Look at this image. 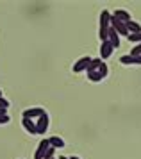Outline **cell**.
<instances>
[{
	"label": "cell",
	"mask_w": 141,
	"mask_h": 159,
	"mask_svg": "<svg viewBox=\"0 0 141 159\" xmlns=\"http://www.w3.org/2000/svg\"><path fill=\"white\" fill-rule=\"evenodd\" d=\"M7 107H9V102L4 97H0V109H7Z\"/></svg>",
	"instance_id": "19"
},
{
	"label": "cell",
	"mask_w": 141,
	"mask_h": 159,
	"mask_svg": "<svg viewBox=\"0 0 141 159\" xmlns=\"http://www.w3.org/2000/svg\"><path fill=\"white\" fill-rule=\"evenodd\" d=\"M48 143L52 148H56V150H59V148H64V141H63V138H59V136H52L48 138Z\"/></svg>",
	"instance_id": "11"
},
{
	"label": "cell",
	"mask_w": 141,
	"mask_h": 159,
	"mask_svg": "<svg viewBox=\"0 0 141 159\" xmlns=\"http://www.w3.org/2000/svg\"><path fill=\"white\" fill-rule=\"evenodd\" d=\"M127 39L130 41V43H141V32H136V34H129L127 36Z\"/></svg>",
	"instance_id": "15"
},
{
	"label": "cell",
	"mask_w": 141,
	"mask_h": 159,
	"mask_svg": "<svg viewBox=\"0 0 141 159\" xmlns=\"http://www.w3.org/2000/svg\"><path fill=\"white\" fill-rule=\"evenodd\" d=\"M48 138H45V139H41L39 141V145H38V148H36V154H34V159H43V156H45V152L48 150Z\"/></svg>",
	"instance_id": "6"
},
{
	"label": "cell",
	"mask_w": 141,
	"mask_h": 159,
	"mask_svg": "<svg viewBox=\"0 0 141 159\" xmlns=\"http://www.w3.org/2000/svg\"><path fill=\"white\" fill-rule=\"evenodd\" d=\"M48 123H50V118L47 113H43L38 120H36V134H45L47 130H48Z\"/></svg>",
	"instance_id": "1"
},
{
	"label": "cell",
	"mask_w": 141,
	"mask_h": 159,
	"mask_svg": "<svg viewBox=\"0 0 141 159\" xmlns=\"http://www.w3.org/2000/svg\"><path fill=\"white\" fill-rule=\"evenodd\" d=\"M91 63V57L88 56V57H80L75 63V65L71 66V70H73V73H80V72H86V68H88V65Z\"/></svg>",
	"instance_id": "4"
},
{
	"label": "cell",
	"mask_w": 141,
	"mask_h": 159,
	"mask_svg": "<svg viewBox=\"0 0 141 159\" xmlns=\"http://www.w3.org/2000/svg\"><path fill=\"white\" fill-rule=\"evenodd\" d=\"M88 80H91V82H100L102 77L98 75V72H89L88 73Z\"/></svg>",
	"instance_id": "16"
},
{
	"label": "cell",
	"mask_w": 141,
	"mask_h": 159,
	"mask_svg": "<svg viewBox=\"0 0 141 159\" xmlns=\"http://www.w3.org/2000/svg\"><path fill=\"white\" fill-rule=\"evenodd\" d=\"M109 27H113V29L116 30V34H118V36H129V30H127V27H125V23L118 22V20H116V18H113V16H111Z\"/></svg>",
	"instance_id": "2"
},
{
	"label": "cell",
	"mask_w": 141,
	"mask_h": 159,
	"mask_svg": "<svg viewBox=\"0 0 141 159\" xmlns=\"http://www.w3.org/2000/svg\"><path fill=\"white\" fill-rule=\"evenodd\" d=\"M100 65H102V59H100V57H95V59H91V63L88 65V68H86V72H88V73H89V72H97Z\"/></svg>",
	"instance_id": "13"
},
{
	"label": "cell",
	"mask_w": 141,
	"mask_h": 159,
	"mask_svg": "<svg viewBox=\"0 0 141 159\" xmlns=\"http://www.w3.org/2000/svg\"><path fill=\"white\" fill-rule=\"evenodd\" d=\"M107 41L111 43L113 48H118V47H120V36L116 34V30H114L113 27H109V29H107Z\"/></svg>",
	"instance_id": "8"
},
{
	"label": "cell",
	"mask_w": 141,
	"mask_h": 159,
	"mask_svg": "<svg viewBox=\"0 0 141 159\" xmlns=\"http://www.w3.org/2000/svg\"><path fill=\"white\" fill-rule=\"evenodd\" d=\"M97 72H98V75L102 77V79H106V77H107V73H109V70H107V65L104 63V61H102V65L98 66V70H97Z\"/></svg>",
	"instance_id": "14"
},
{
	"label": "cell",
	"mask_w": 141,
	"mask_h": 159,
	"mask_svg": "<svg viewBox=\"0 0 141 159\" xmlns=\"http://www.w3.org/2000/svg\"><path fill=\"white\" fill-rule=\"evenodd\" d=\"M59 159H70V157H66V156H59Z\"/></svg>",
	"instance_id": "21"
},
{
	"label": "cell",
	"mask_w": 141,
	"mask_h": 159,
	"mask_svg": "<svg viewBox=\"0 0 141 159\" xmlns=\"http://www.w3.org/2000/svg\"><path fill=\"white\" fill-rule=\"evenodd\" d=\"M56 148H52V147H48V150L45 152V156H43V159H54V154H56Z\"/></svg>",
	"instance_id": "17"
},
{
	"label": "cell",
	"mask_w": 141,
	"mask_h": 159,
	"mask_svg": "<svg viewBox=\"0 0 141 159\" xmlns=\"http://www.w3.org/2000/svg\"><path fill=\"white\" fill-rule=\"evenodd\" d=\"M70 159H80V157H75V156H71V157Z\"/></svg>",
	"instance_id": "22"
},
{
	"label": "cell",
	"mask_w": 141,
	"mask_h": 159,
	"mask_svg": "<svg viewBox=\"0 0 141 159\" xmlns=\"http://www.w3.org/2000/svg\"><path fill=\"white\" fill-rule=\"evenodd\" d=\"M43 113H45L43 107H30V109H25V111H23V118H29V120H34L36 118V120H38Z\"/></svg>",
	"instance_id": "5"
},
{
	"label": "cell",
	"mask_w": 141,
	"mask_h": 159,
	"mask_svg": "<svg viewBox=\"0 0 141 159\" xmlns=\"http://www.w3.org/2000/svg\"><path fill=\"white\" fill-rule=\"evenodd\" d=\"M113 52H114V48L111 47L109 41H102V45H100V59H102V61L107 59V57H111Z\"/></svg>",
	"instance_id": "7"
},
{
	"label": "cell",
	"mask_w": 141,
	"mask_h": 159,
	"mask_svg": "<svg viewBox=\"0 0 141 159\" xmlns=\"http://www.w3.org/2000/svg\"><path fill=\"white\" fill-rule=\"evenodd\" d=\"M130 56H141V43H138L134 48L130 50Z\"/></svg>",
	"instance_id": "18"
},
{
	"label": "cell",
	"mask_w": 141,
	"mask_h": 159,
	"mask_svg": "<svg viewBox=\"0 0 141 159\" xmlns=\"http://www.w3.org/2000/svg\"><path fill=\"white\" fill-rule=\"evenodd\" d=\"M125 27H127V30H129V34H136V32H141V25L138 22H127L125 23Z\"/></svg>",
	"instance_id": "12"
},
{
	"label": "cell",
	"mask_w": 141,
	"mask_h": 159,
	"mask_svg": "<svg viewBox=\"0 0 141 159\" xmlns=\"http://www.w3.org/2000/svg\"><path fill=\"white\" fill-rule=\"evenodd\" d=\"M21 125H23V129L27 130L29 134H36V122L34 120H29V118H21Z\"/></svg>",
	"instance_id": "10"
},
{
	"label": "cell",
	"mask_w": 141,
	"mask_h": 159,
	"mask_svg": "<svg viewBox=\"0 0 141 159\" xmlns=\"http://www.w3.org/2000/svg\"><path fill=\"white\" fill-rule=\"evenodd\" d=\"M120 63L123 66H141V56H121L120 57Z\"/></svg>",
	"instance_id": "3"
},
{
	"label": "cell",
	"mask_w": 141,
	"mask_h": 159,
	"mask_svg": "<svg viewBox=\"0 0 141 159\" xmlns=\"http://www.w3.org/2000/svg\"><path fill=\"white\" fill-rule=\"evenodd\" d=\"M9 120H11V118H9L7 115H2V116H0V123H9Z\"/></svg>",
	"instance_id": "20"
},
{
	"label": "cell",
	"mask_w": 141,
	"mask_h": 159,
	"mask_svg": "<svg viewBox=\"0 0 141 159\" xmlns=\"http://www.w3.org/2000/svg\"><path fill=\"white\" fill-rule=\"evenodd\" d=\"M111 16H113V18H116L118 22H123V23L130 22V15H129L127 9H114V13Z\"/></svg>",
	"instance_id": "9"
}]
</instances>
